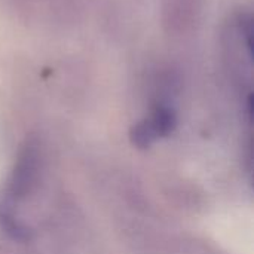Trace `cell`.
<instances>
[{"mask_svg":"<svg viewBox=\"0 0 254 254\" xmlns=\"http://www.w3.org/2000/svg\"><path fill=\"white\" fill-rule=\"evenodd\" d=\"M46 170L43 147L37 138H28L0 188V232L18 244H28L33 234L22 222V214L39 195Z\"/></svg>","mask_w":254,"mask_h":254,"instance_id":"1","label":"cell"},{"mask_svg":"<svg viewBox=\"0 0 254 254\" xmlns=\"http://www.w3.org/2000/svg\"><path fill=\"white\" fill-rule=\"evenodd\" d=\"M179 124L177 109L168 100H158L150 112L129 129V140L138 149H149L171 135Z\"/></svg>","mask_w":254,"mask_h":254,"instance_id":"2","label":"cell"}]
</instances>
